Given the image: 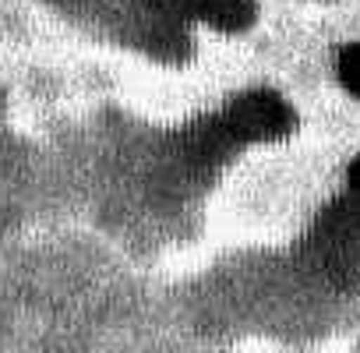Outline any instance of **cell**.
Here are the masks:
<instances>
[{"label":"cell","mask_w":360,"mask_h":353,"mask_svg":"<svg viewBox=\"0 0 360 353\" xmlns=\"http://www.w3.org/2000/svg\"><path fill=\"white\" fill-rule=\"evenodd\" d=\"M307 258L314 269L339 290L360 286V202H335L328 205L311 237H307Z\"/></svg>","instance_id":"obj_1"},{"label":"cell","mask_w":360,"mask_h":353,"mask_svg":"<svg viewBox=\"0 0 360 353\" xmlns=\"http://www.w3.org/2000/svg\"><path fill=\"white\" fill-rule=\"evenodd\" d=\"M293 124H297V117H293L290 103L265 89L233 99V106L223 117L226 134H233L240 141H276V138L290 134Z\"/></svg>","instance_id":"obj_2"},{"label":"cell","mask_w":360,"mask_h":353,"mask_svg":"<svg viewBox=\"0 0 360 353\" xmlns=\"http://www.w3.org/2000/svg\"><path fill=\"white\" fill-rule=\"evenodd\" d=\"M169 8L188 18L209 22L219 32H244L258 15L255 0H169Z\"/></svg>","instance_id":"obj_3"},{"label":"cell","mask_w":360,"mask_h":353,"mask_svg":"<svg viewBox=\"0 0 360 353\" xmlns=\"http://www.w3.org/2000/svg\"><path fill=\"white\" fill-rule=\"evenodd\" d=\"M335 71H339V82L360 99V43H349V46L339 53Z\"/></svg>","instance_id":"obj_4"},{"label":"cell","mask_w":360,"mask_h":353,"mask_svg":"<svg viewBox=\"0 0 360 353\" xmlns=\"http://www.w3.org/2000/svg\"><path fill=\"white\" fill-rule=\"evenodd\" d=\"M346 184H349V191H353V198L360 202V155L349 162V169H346Z\"/></svg>","instance_id":"obj_5"}]
</instances>
